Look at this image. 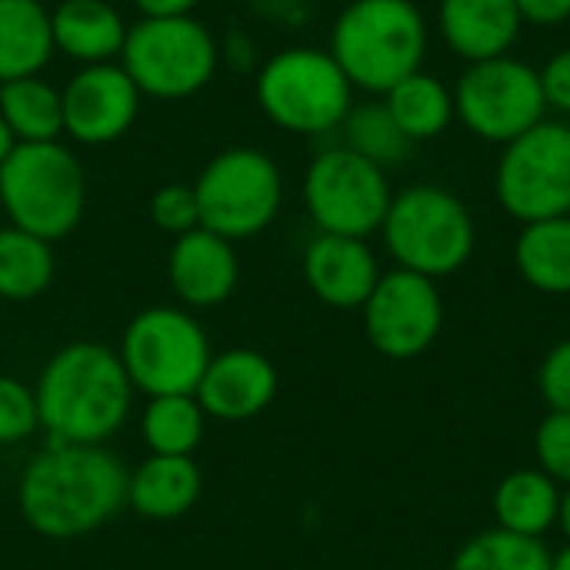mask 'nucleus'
<instances>
[{"label": "nucleus", "mask_w": 570, "mask_h": 570, "mask_svg": "<svg viewBox=\"0 0 570 570\" xmlns=\"http://www.w3.org/2000/svg\"><path fill=\"white\" fill-rule=\"evenodd\" d=\"M57 274L53 244L13 224H0V301H33Z\"/></svg>", "instance_id": "nucleus-26"}, {"label": "nucleus", "mask_w": 570, "mask_h": 570, "mask_svg": "<svg viewBox=\"0 0 570 570\" xmlns=\"http://www.w3.org/2000/svg\"><path fill=\"white\" fill-rule=\"evenodd\" d=\"M391 257L414 274L448 277L474 254V217L444 187L414 184L394 194L381 224Z\"/></svg>", "instance_id": "nucleus-7"}, {"label": "nucleus", "mask_w": 570, "mask_h": 570, "mask_svg": "<svg viewBox=\"0 0 570 570\" xmlns=\"http://www.w3.org/2000/svg\"><path fill=\"white\" fill-rule=\"evenodd\" d=\"M120 364L137 394H194L214 351L207 331L187 307H144L120 337Z\"/></svg>", "instance_id": "nucleus-9"}, {"label": "nucleus", "mask_w": 570, "mask_h": 570, "mask_svg": "<svg viewBox=\"0 0 570 570\" xmlns=\"http://www.w3.org/2000/svg\"><path fill=\"white\" fill-rule=\"evenodd\" d=\"M150 224L170 237H180L194 227H200V210L194 197V184H164L150 194L147 204Z\"/></svg>", "instance_id": "nucleus-31"}, {"label": "nucleus", "mask_w": 570, "mask_h": 570, "mask_svg": "<svg viewBox=\"0 0 570 570\" xmlns=\"http://www.w3.org/2000/svg\"><path fill=\"white\" fill-rule=\"evenodd\" d=\"M144 97L187 100L200 94L220 67V47L207 23L190 17H140L130 23L120 60Z\"/></svg>", "instance_id": "nucleus-6"}, {"label": "nucleus", "mask_w": 570, "mask_h": 570, "mask_svg": "<svg viewBox=\"0 0 570 570\" xmlns=\"http://www.w3.org/2000/svg\"><path fill=\"white\" fill-rule=\"evenodd\" d=\"M458 120L488 144H511L548 114L541 70L504 53L468 63L454 87Z\"/></svg>", "instance_id": "nucleus-11"}, {"label": "nucleus", "mask_w": 570, "mask_h": 570, "mask_svg": "<svg viewBox=\"0 0 570 570\" xmlns=\"http://www.w3.org/2000/svg\"><path fill=\"white\" fill-rule=\"evenodd\" d=\"M0 117L17 144H47L63 134L60 87L37 77H17L0 83Z\"/></svg>", "instance_id": "nucleus-23"}, {"label": "nucleus", "mask_w": 570, "mask_h": 570, "mask_svg": "<svg viewBox=\"0 0 570 570\" xmlns=\"http://www.w3.org/2000/svg\"><path fill=\"white\" fill-rule=\"evenodd\" d=\"M551 570H570V548H564V551L554 558V568Z\"/></svg>", "instance_id": "nucleus-41"}, {"label": "nucleus", "mask_w": 570, "mask_h": 570, "mask_svg": "<svg viewBox=\"0 0 570 570\" xmlns=\"http://www.w3.org/2000/svg\"><path fill=\"white\" fill-rule=\"evenodd\" d=\"M140 100L144 94L137 90V83L127 77L120 63L80 67L60 87L63 134L83 147L114 144L134 127L140 114Z\"/></svg>", "instance_id": "nucleus-14"}, {"label": "nucleus", "mask_w": 570, "mask_h": 570, "mask_svg": "<svg viewBox=\"0 0 570 570\" xmlns=\"http://www.w3.org/2000/svg\"><path fill=\"white\" fill-rule=\"evenodd\" d=\"M40 431L37 394L20 377L0 374V448L30 441Z\"/></svg>", "instance_id": "nucleus-30"}, {"label": "nucleus", "mask_w": 570, "mask_h": 570, "mask_svg": "<svg viewBox=\"0 0 570 570\" xmlns=\"http://www.w3.org/2000/svg\"><path fill=\"white\" fill-rule=\"evenodd\" d=\"M194 397L210 421H254L277 397V367L254 347L220 351L210 357Z\"/></svg>", "instance_id": "nucleus-15"}, {"label": "nucleus", "mask_w": 570, "mask_h": 570, "mask_svg": "<svg viewBox=\"0 0 570 570\" xmlns=\"http://www.w3.org/2000/svg\"><path fill=\"white\" fill-rule=\"evenodd\" d=\"M541 87H544V100L548 107L570 114V47L558 50L544 70H541Z\"/></svg>", "instance_id": "nucleus-34"}, {"label": "nucleus", "mask_w": 570, "mask_h": 570, "mask_svg": "<svg viewBox=\"0 0 570 570\" xmlns=\"http://www.w3.org/2000/svg\"><path fill=\"white\" fill-rule=\"evenodd\" d=\"M501 207L524 224L570 214V127L541 120L518 140L504 144L494 170Z\"/></svg>", "instance_id": "nucleus-12"}, {"label": "nucleus", "mask_w": 570, "mask_h": 570, "mask_svg": "<svg viewBox=\"0 0 570 570\" xmlns=\"http://www.w3.org/2000/svg\"><path fill=\"white\" fill-rule=\"evenodd\" d=\"M534 451H538V461L551 481L570 484V414L554 411L541 421L538 438H534Z\"/></svg>", "instance_id": "nucleus-32"}, {"label": "nucleus", "mask_w": 570, "mask_h": 570, "mask_svg": "<svg viewBox=\"0 0 570 570\" xmlns=\"http://www.w3.org/2000/svg\"><path fill=\"white\" fill-rule=\"evenodd\" d=\"M167 281L180 307L210 311L220 307L240 284V261L230 240L207 227H194L174 237L167 254Z\"/></svg>", "instance_id": "nucleus-16"}, {"label": "nucleus", "mask_w": 570, "mask_h": 570, "mask_svg": "<svg viewBox=\"0 0 570 570\" xmlns=\"http://www.w3.org/2000/svg\"><path fill=\"white\" fill-rule=\"evenodd\" d=\"M87 207V174L60 144H17L0 164V210L7 224L50 244L70 237Z\"/></svg>", "instance_id": "nucleus-4"}, {"label": "nucleus", "mask_w": 570, "mask_h": 570, "mask_svg": "<svg viewBox=\"0 0 570 570\" xmlns=\"http://www.w3.org/2000/svg\"><path fill=\"white\" fill-rule=\"evenodd\" d=\"M200 227L224 240H250L264 234L284 204V174L261 147H227L214 154L194 180Z\"/></svg>", "instance_id": "nucleus-8"}, {"label": "nucleus", "mask_w": 570, "mask_h": 570, "mask_svg": "<svg viewBox=\"0 0 570 570\" xmlns=\"http://www.w3.org/2000/svg\"><path fill=\"white\" fill-rule=\"evenodd\" d=\"M254 97L261 114L301 137L341 130L354 107V87L327 50L284 47L257 67Z\"/></svg>", "instance_id": "nucleus-5"}, {"label": "nucleus", "mask_w": 570, "mask_h": 570, "mask_svg": "<svg viewBox=\"0 0 570 570\" xmlns=\"http://www.w3.org/2000/svg\"><path fill=\"white\" fill-rule=\"evenodd\" d=\"M254 10L284 27H301L307 17V0H254Z\"/></svg>", "instance_id": "nucleus-37"}, {"label": "nucleus", "mask_w": 570, "mask_h": 570, "mask_svg": "<svg viewBox=\"0 0 570 570\" xmlns=\"http://www.w3.org/2000/svg\"><path fill=\"white\" fill-rule=\"evenodd\" d=\"M444 324V304L431 277L414 271L381 274L374 294L364 304V327L371 344L394 361L424 354Z\"/></svg>", "instance_id": "nucleus-13"}, {"label": "nucleus", "mask_w": 570, "mask_h": 570, "mask_svg": "<svg viewBox=\"0 0 570 570\" xmlns=\"http://www.w3.org/2000/svg\"><path fill=\"white\" fill-rule=\"evenodd\" d=\"M391 200L387 170L344 144L324 147L304 170V207L317 234L364 240L381 230Z\"/></svg>", "instance_id": "nucleus-10"}, {"label": "nucleus", "mask_w": 570, "mask_h": 570, "mask_svg": "<svg viewBox=\"0 0 570 570\" xmlns=\"http://www.w3.org/2000/svg\"><path fill=\"white\" fill-rule=\"evenodd\" d=\"M53 50L80 67L117 63L130 23L107 0H60L50 10Z\"/></svg>", "instance_id": "nucleus-19"}, {"label": "nucleus", "mask_w": 570, "mask_h": 570, "mask_svg": "<svg viewBox=\"0 0 570 570\" xmlns=\"http://www.w3.org/2000/svg\"><path fill=\"white\" fill-rule=\"evenodd\" d=\"M17 147V140H13V134H10V127L3 124V117H0V164L10 157V150Z\"/></svg>", "instance_id": "nucleus-39"}, {"label": "nucleus", "mask_w": 570, "mask_h": 570, "mask_svg": "<svg viewBox=\"0 0 570 570\" xmlns=\"http://www.w3.org/2000/svg\"><path fill=\"white\" fill-rule=\"evenodd\" d=\"M207 431V414L194 394L147 397L140 414V438L150 454L164 458H194Z\"/></svg>", "instance_id": "nucleus-27"}, {"label": "nucleus", "mask_w": 570, "mask_h": 570, "mask_svg": "<svg viewBox=\"0 0 570 570\" xmlns=\"http://www.w3.org/2000/svg\"><path fill=\"white\" fill-rule=\"evenodd\" d=\"M561 494L544 471H514L494 491V514L504 531L541 538L558 521Z\"/></svg>", "instance_id": "nucleus-25"}, {"label": "nucleus", "mask_w": 570, "mask_h": 570, "mask_svg": "<svg viewBox=\"0 0 570 570\" xmlns=\"http://www.w3.org/2000/svg\"><path fill=\"white\" fill-rule=\"evenodd\" d=\"M438 23L444 43L468 63L511 53L524 27L514 0H441Z\"/></svg>", "instance_id": "nucleus-18"}, {"label": "nucleus", "mask_w": 570, "mask_h": 570, "mask_svg": "<svg viewBox=\"0 0 570 570\" xmlns=\"http://www.w3.org/2000/svg\"><path fill=\"white\" fill-rule=\"evenodd\" d=\"M521 10L524 23H538V27H558L570 17V0H514Z\"/></svg>", "instance_id": "nucleus-36"}, {"label": "nucleus", "mask_w": 570, "mask_h": 570, "mask_svg": "<svg viewBox=\"0 0 570 570\" xmlns=\"http://www.w3.org/2000/svg\"><path fill=\"white\" fill-rule=\"evenodd\" d=\"M521 277L544 294H570V214L524 224L514 244Z\"/></svg>", "instance_id": "nucleus-24"}, {"label": "nucleus", "mask_w": 570, "mask_h": 570, "mask_svg": "<svg viewBox=\"0 0 570 570\" xmlns=\"http://www.w3.org/2000/svg\"><path fill=\"white\" fill-rule=\"evenodd\" d=\"M33 394L53 444H107L127 424L137 391L114 347L73 341L47 357Z\"/></svg>", "instance_id": "nucleus-2"}, {"label": "nucleus", "mask_w": 570, "mask_h": 570, "mask_svg": "<svg viewBox=\"0 0 570 570\" xmlns=\"http://www.w3.org/2000/svg\"><path fill=\"white\" fill-rule=\"evenodd\" d=\"M53 53L50 10L43 0H0V83L37 77Z\"/></svg>", "instance_id": "nucleus-21"}, {"label": "nucleus", "mask_w": 570, "mask_h": 570, "mask_svg": "<svg viewBox=\"0 0 570 570\" xmlns=\"http://www.w3.org/2000/svg\"><path fill=\"white\" fill-rule=\"evenodd\" d=\"M538 384H541V394L551 404V411L570 414V341L558 344L544 357L541 374H538Z\"/></svg>", "instance_id": "nucleus-33"}, {"label": "nucleus", "mask_w": 570, "mask_h": 570, "mask_svg": "<svg viewBox=\"0 0 570 570\" xmlns=\"http://www.w3.org/2000/svg\"><path fill=\"white\" fill-rule=\"evenodd\" d=\"M344 130V147L367 157L377 167H394L407 157L411 140L401 134V127L394 124L391 110L384 100H367V104H354L351 114L341 124Z\"/></svg>", "instance_id": "nucleus-28"}, {"label": "nucleus", "mask_w": 570, "mask_h": 570, "mask_svg": "<svg viewBox=\"0 0 570 570\" xmlns=\"http://www.w3.org/2000/svg\"><path fill=\"white\" fill-rule=\"evenodd\" d=\"M220 47V63H227L230 70H240V73H257V43L247 30H230L224 40H217Z\"/></svg>", "instance_id": "nucleus-35"}, {"label": "nucleus", "mask_w": 570, "mask_h": 570, "mask_svg": "<svg viewBox=\"0 0 570 570\" xmlns=\"http://www.w3.org/2000/svg\"><path fill=\"white\" fill-rule=\"evenodd\" d=\"M558 524H561V531H564V538L570 541V491L561 498V508H558Z\"/></svg>", "instance_id": "nucleus-40"}, {"label": "nucleus", "mask_w": 570, "mask_h": 570, "mask_svg": "<svg viewBox=\"0 0 570 570\" xmlns=\"http://www.w3.org/2000/svg\"><path fill=\"white\" fill-rule=\"evenodd\" d=\"M204 474L194 458L147 454L127 474V508L144 521H177L200 501Z\"/></svg>", "instance_id": "nucleus-20"}, {"label": "nucleus", "mask_w": 570, "mask_h": 570, "mask_svg": "<svg viewBox=\"0 0 570 570\" xmlns=\"http://www.w3.org/2000/svg\"><path fill=\"white\" fill-rule=\"evenodd\" d=\"M554 558L538 538L511 534L504 528L484 531L474 541H468L451 570H551Z\"/></svg>", "instance_id": "nucleus-29"}, {"label": "nucleus", "mask_w": 570, "mask_h": 570, "mask_svg": "<svg viewBox=\"0 0 570 570\" xmlns=\"http://www.w3.org/2000/svg\"><path fill=\"white\" fill-rule=\"evenodd\" d=\"M127 464L107 444H47L17 481L23 524L50 541H73L127 508Z\"/></svg>", "instance_id": "nucleus-1"}, {"label": "nucleus", "mask_w": 570, "mask_h": 570, "mask_svg": "<svg viewBox=\"0 0 570 570\" xmlns=\"http://www.w3.org/2000/svg\"><path fill=\"white\" fill-rule=\"evenodd\" d=\"M0 217H3V210H0Z\"/></svg>", "instance_id": "nucleus-42"}, {"label": "nucleus", "mask_w": 570, "mask_h": 570, "mask_svg": "<svg viewBox=\"0 0 570 570\" xmlns=\"http://www.w3.org/2000/svg\"><path fill=\"white\" fill-rule=\"evenodd\" d=\"M327 53L354 90L387 94L421 70L428 20L411 0H351L331 27Z\"/></svg>", "instance_id": "nucleus-3"}, {"label": "nucleus", "mask_w": 570, "mask_h": 570, "mask_svg": "<svg viewBox=\"0 0 570 570\" xmlns=\"http://www.w3.org/2000/svg\"><path fill=\"white\" fill-rule=\"evenodd\" d=\"M140 17H190L200 0H130Z\"/></svg>", "instance_id": "nucleus-38"}, {"label": "nucleus", "mask_w": 570, "mask_h": 570, "mask_svg": "<svg viewBox=\"0 0 570 570\" xmlns=\"http://www.w3.org/2000/svg\"><path fill=\"white\" fill-rule=\"evenodd\" d=\"M384 104H387L394 124L401 127V134L411 144L441 137L451 127V120L458 117L454 114V90L448 83H441L434 73H424V70H417L411 77H404L401 83H394L384 94Z\"/></svg>", "instance_id": "nucleus-22"}, {"label": "nucleus", "mask_w": 570, "mask_h": 570, "mask_svg": "<svg viewBox=\"0 0 570 570\" xmlns=\"http://www.w3.org/2000/svg\"><path fill=\"white\" fill-rule=\"evenodd\" d=\"M304 281L321 304L354 311L367 304L381 271L374 250L361 237L317 234L304 250Z\"/></svg>", "instance_id": "nucleus-17"}]
</instances>
